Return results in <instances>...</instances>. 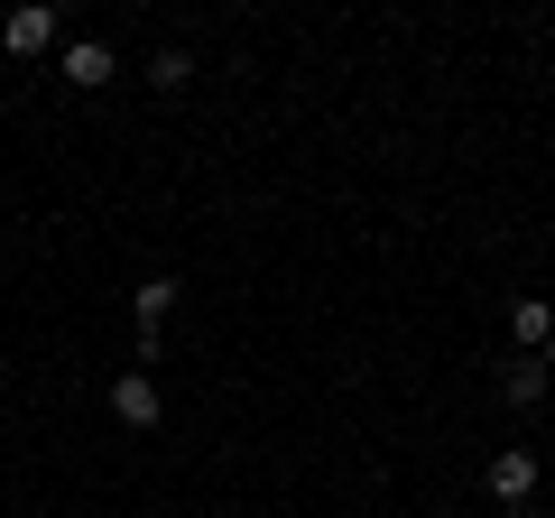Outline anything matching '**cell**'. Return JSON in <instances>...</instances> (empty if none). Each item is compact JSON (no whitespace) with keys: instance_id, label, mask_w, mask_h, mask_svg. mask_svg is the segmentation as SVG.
Listing matches in <instances>:
<instances>
[{"instance_id":"9","label":"cell","mask_w":555,"mask_h":518,"mask_svg":"<svg viewBox=\"0 0 555 518\" xmlns=\"http://www.w3.org/2000/svg\"><path fill=\"white\" fill-rule=\"evenodd\" d=\"M537 361H546V371H555V334H546V352H537Z\"/></svg>"},{"instance_id":"3","label":"cell","mask_w":555,"mask_h":518,"mask_svg":"<svg viewBox=\"0 0 555 518\" xmlns=\"http://www.w3.org/2000/svg\"><path fill=\"white\" fill-rule=\"evenodd\" d=\"M120 65H112V47L102 38H83V47H65V83H75V93H102V83H112Z\"/></svg>"},{"instance_id":"5","label":"cell","mask_w":555,"mask_h":518,"mask_svg":"<svg viewBox=\"0 0 555 518\" xmlns=\"http://www.w3.org/2000/svg\"><path fill=\"white\" fill-rule=\"evenodd\" d=\"M177 297H185L177 279H139V297H130V315H139V334H158V324H167V306H177Z\"/></svg>"},{"instance_id":"1","label":"cell","mask_w":555,"mask_h":518,"mask_svg":"<svg viewBox=\"0 0 555 518\" xmlns=\"http://www.w3.org/2000/svg\"><path fill=\"white\" fill-rule=\"evenodd\" d=\"M528 491H537V454L500 444V454H491V500H500V509H528Z\"/></svg>"},{"instance_id":"8","label":"cell","mask_w":555,"mask_h":518,"mask_svg":"<svg viewBox=\"0 0 555 518\" xmlns=\"http://www.w3.org/2000/svg\"><path fill=\"white\" fill-rule=\"evenodd\" d=\"M149 83H158V93H185V83H195V56H185V47H167V56L149 65Z\"/></svg>"},{"instance_id":"6","label":"cell","mask_w":555,"mask_h":518,"mask_svg":"<svg viewBox=\"0 0 555 518\" xmlns=\"http://www.w3.org/2000/svg\"><path fill=\"white\" fill-rule=\"evenodd\" d=\"M0 38L20 47V56H38V47L56 38V10H10V28H0Z\"/></svg>"},{"instance_id":"7","label":"cell","mask_w":555,"mask_h":518,"mask_svg":"<svg viewBox=\"0 0 555 518\" xmlns=\"http://www.w3.org/2000/svg\"><path fill=\"white\" fill-rule=\"evenodd\" d=\"M546 361H509V379H500V399H509V407H537V399H546Z\"/></svg>"},{"instance_id":"2","label":"cell","mask_w":555,"mask_h":518,"mask_svg":"<svg viewBox=\"0 0 555 518\" xmlns=\"http://www.w3.org/2000/svg\"><path fill=\"white\" fill-rule=\"evenodd\" d=\"M112 417L120 426H158V379H149V371H120L112 379Z\"/></svg>"},{"instance_id":"4","label":"cell","mask_w":555,"mask_h":518,"mask_svg":"<svg viewBox=\"0 0 555 518\" xmlns=\"http://www.w3.org/2000/svg\"><path fill=\"white\" fill-rule=\"evenodd\" d=\"M509 334H518V352L537 361V352H546V334H555V306H537V297H518V306H509Z\"/></svg>"}]
</instances>
